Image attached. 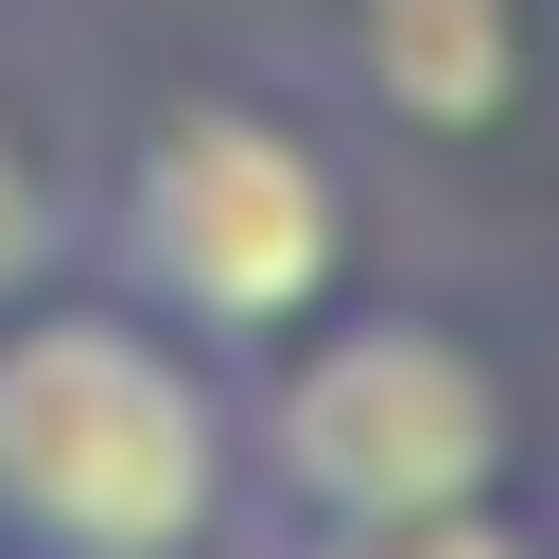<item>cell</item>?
<instances>
[{
    "instance_id": "8992f818",
    "label": "cell",
    "mask_w": 559,
    "mask_h": 559,
    "mask_svg": "<svg viewBox=\"0 0 559 559\" xmlns=\"http://www.w3.org/2000/svg\"><path fill=\"white\" fill-rule=\"evenodd\" d=\"M52 227H70V210H52V175H35V140L0 122V297H35V280H52Z\"/></svg>"
},
{
    "instance_id": "5b68a950",
    "label": "cell",
    "mask_w": 559,
    "mask_h": 559,
    "mask_svg": "<svg viewBox=\"0 0 559 559\" xmlns=\"http://www.w3.org/2000/svg\"><path fill=\"white\" fill-rule=\"evenodd\" d=\"M262 559H542L507 507H419V524H280Z\"/></svg>"
},
{
    "instance_id": "7a4b0ae2",
    "label": "cell",
    "mask_w": 559,
    "mask_h": 559,
    "mask_svg": "<svg viewBox=\"0 0 559 559\" xmlns=\"http://www.w3.org/2000/svg\"><path fill=\"white\" fill-rule=\"evenodd\" d=\"M105 262H122V297H140L157 332H192V349H280V332H314L332 280H349V175H332L280 105L192 87V105H157V122L122 140V175H105Z\"/></svg>"
},
{
    "instance_id": "6da1fadb",
    "label": "cell",
    "mask_w": 559,
    "mask_h": 559,
    "mask_svg": "<svg viewBox=\"0 0 559 559\" xmlns=\"http://www.w3.org/2000/svg\"><path fill=\"white\" fill-rule=\"evenodd\" d=\"M245 402L140 297H0V559H227Z\"/></svg>"
},
{
    "instance_id": "277c9868",
    "label": "cell",
    "mask_w": 559,
    "mask_h": 559,
    "mask_svg": "<svg viewBox=\"0 0 559 559\" xmlns=\"http://www.w3.org/2000/svg\"><path fill=\"white\" fill-rule=\"evenodd\" d=\"M349 70L419 140H489L524 105V0H349Z\"/></svg>"
},
{
    "instance_id": "3957f363",
    "label": "cell",
    "mask_w": 559,
    "mask_h": 559,
    "mask_svg": "<svg viewBox=\"0 0 559 559\" xmlns=\"http://www.w3.org/2000/svg\"><path fill=\"white\" fill-rule=\"evenodd\" d=\"M507 367L437 314H314L280 332V384L245 402V472L280 524H419V507H507Z\"/></svg>"
}]
</instances>
